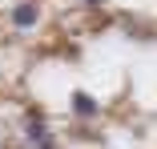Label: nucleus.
<instances>
[{"mask_svg":"<svg viewBox=\"0 0 157 149\" xmlns=\"http://www.w3.org/2000/svg\"><path fill=\"white\" fill-rule=\"evenodd\" d=\"M85 4H105V0H85Z\"/></svg>","mask_w":157,"mask_h":149,"instance_id":"nucleus-4","label":"nucleus"},{"mask_svg":"<svg viewBox=\"0 0 157 149\" xmlns=\"http://www.w3.org/2000/svg\"><path fill=\"white\" fill-rule=\"evenodd\" d=\"M36 20H40V8L33 4V0H20V4L12 8V24L16 28H33Z\"/></svg>","mask_w":157,"mask_h":149,"instance_id":"nucleus-1","label":"nucleus"},{"mask_svg":"<svg viewBox=\"0 0 157 149\" xmlns=\"http://www.w3.org/2000/svg\"><path fill=\"white\" fill-rule=\"evenodd\" d=\"M73 113L77 117H97V101L89 93H73Z\"/></svg>","mask_w":157,"mask_h":149,"instance_id":"nucleus-3","label":"nucleus"},{"mask_svg":"<svg viewBox=\"0 0 157 149\" xmlns=\"http://www.w3.org/2000/svg\"><path fill=\"white\" fill-rule=\"evenodd\" d=\"M24 141H28V145H44V141H48V129H44V121H40L36 113H28V129H24Z\"/></svg>","mask_w":157,"mask_h":149,"instance_id":"nucleus-2","label":"nucleus"}]
</instances>
